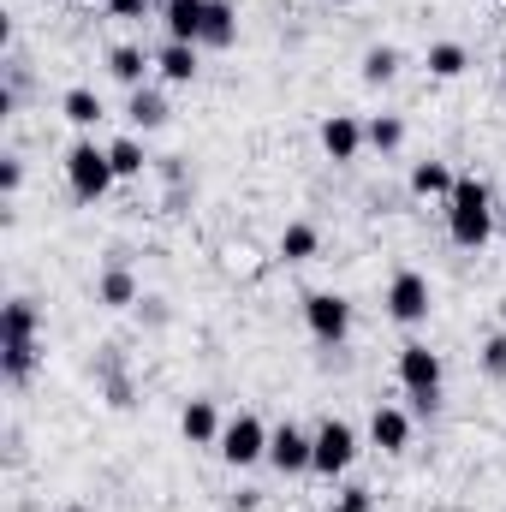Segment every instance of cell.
I'll use <instances>...</instances> for the list:
<instances>
[{
  "instance_id": "obj_2",
  "label": "cell",
  "mask_w": 506,
  "mask_h": 512,
  "mask_svg": "<svg viewBox=\"0 0 506 512\" xmlns=\"http://www.w3.org/2000/svg\"><path fill=\"white\" fill-rule=\"evenodd\" d=\"M114 179H120V173H114L108 149H96L90 137H78V143L66 149V185H72V197H78V203L108 197V185H114Z\"/></svg>"
},
{
  "instance_id": "obj_22",
  "label": "cell",
  "mask_w": 506,
  "mask_h": 512,
  "mask_svg": "<svg viewBox=\"0 0 506 512\" xmlns=\"http://www.w3.org/2000/svg\"><path fill=\"white\" fill-rule=\"evenodd\" d=\"M465 66H471V54H465L459 42H435V48H429V78H459Z\"/></svg>"
},
{
  "instance_id": "obj_1",
  "label": "cell",
  "mask_w": 506,
  "mask_h": 512,
  "mask_svg": "<svg viewBox=\"0 0 506 512\" xmlns=\"http://www.w3.org/2000/svg\"><path fill=\"white\" fill-rule=\"evenodd\" d=\"M495 203H489V185L483 179H471V173H459V185H453V197H447V233H453V245H465V251H483L489 239H495Z\"/></svg>"
},
{
  "instance_id": "obj_6",
  "label": "cell",
  "mask_w": 506,
  "mask_h": 512,
  "mask_svg": "<svg viewBox=\"0 0 506 512\" xmlns=\"http://www.w3.org/2000/svg\"><path fill=\"white\" fill-rule=\"evenodd\" d=\"M268 435H274V429H262L251 411H239V417L221 429V459H227L233 471H245L256 459H268Z\"/></svg>"
},
{
  "instance_id": "obj_31",
  "label": "cell",
  "mask_w": 506,
  "mask_h": 512,
  "mask_svg": "<svg viewBox=\"0 0 506 512\" xmlns=\"http://www.w3.org/2000/svg\"><path fill=\"white\" fill-rule=\"evenodd\" d=\"M501 72H506V42H501Z\"/></svg>"
},
{
  "instance_id": "obj_28",
  "label": "cell",
  "mask_w": 506,
  "mask_h": 512,
  "mask_svg": "<svg viewBox=\"0 0 506 512\" xmlns=\"http://www.w3.org/2000/svg\"><path fill=\"white\" fill-rule=\"evenodd\" d=\"M334 512H376V495H370V489H358V483H352V489H346V495H340V501H334Z\"/></svg>"
},
{
  "instance_id": "obj_27",
  "label": "cell",
  "mask_w": 506,
  "mask_h": 512,
  "mask_svg": "<svg viewBox=\"0 0 506 512\" xmlns=\"http://www.w3.org/2000/svg\"><path fill=\"white\" fill-rule=\"evenodd\" d=\"M483 370H489L495 382H506V334H489V340H483Z\"/></svg>"
},
{
  "instance_id": "obj_3",
  "label": "cell",
  "mask_w": 506,
  "mask_h": 512,
  "mask_svg": "<svg viewBox=\"0 0 506 512\" xmlns=\"http://www.w3.org/2000/svg\"><path fill=\"white\" fill-rule=\"evenodd\" d=\"M441 352H429L423 340H405L399 346V387L417 399V411H435L441 405Z\"/></svg>"
},
{
  "instance_id": "obj_18",
  "label": "cell",
  "mask_w": 506,
  "mask_h": 512,
  "mask_svg": "<svg viewBox=\"0 0 506 512\" xmlns=\"http://www.w3.org/2000/svg\"><path fill=\"white\" fill-rule=\"evenodd\" d=\"M60 114H66L72 126H96V120H102V96L78 84V90H66V96H60Z\"/></svg>"
},
{
  "instance_id": "obj_26",
  "label": "cell",
  "mask_w": 506,
  "mask_h": 512,
  "mask_svg": "<svg viewBox=\"0 0 506 512\" xmlns=\"http://www.w3.org/2000/svg\"><path fill=\"white\" fill-rule=\"evenodd\" d=\"M108 161H114V173H120V179H137V173H143V143H137V137L108 143Z\"/></svg>"
},
{
  "instance_id": "obj_10",
  "label": "cell",
  "mask_w": 506,
  "mask_h": 512,
  "mask_svg": "<svg viewBox=\"0 0 506 512\" xmlns=\"http://www.w3.org/2000/svg\"><path fill=\"white\" fill-rule=\"evenodd\" d=\"M364 143H370V137H364V126H358L352 114H328V120H322V149H328L334 161H358Z\"/></svg>"
},
{
  "instance_id": "obj_17",
  "label": "cell",
  "mask_w": 506,
  "mask_h": 512,
  "mask_svg": "<svg viewBox=\"0 0 506 512\" xmlns=\"http://www.w3.org/2000/svg\"><path fill=\"white\" fill-rule=\"evenodd\" d=\"M126 120H131V126H143V131L167 126V102H161V90H131Z\"/></svg>"
},
{
  "instance_id": "obj_29",
  "label": "cell",
  "mask_w": 506,
  "mask_h": 512,
  "mask_svg": "<svg viewBox=\"0 0 506 512\" xmlns=\"http://www.w3.org/2000/svg\"><path fill=\"white\" fill-rule=\"evenodd\" d=\"M18 185H24V167H18V161H12V155H6V167H0V191H6V197H12V191H18Z\"/></svg>"
},
{
  "instance_id": "obj_4",
  "label": "cell",
  "mask_w": 506,
  "mask_h": 512,
  "mask_svg": "<svg viewBox=\"0 0 506 512\" xmlns=\"http://www.w3.org/2000/svg\"><path fill=\"white\" fill-rule=\"evenodd\" d=\"M310 441H316L310 471H322V477H346V471H352V459H358V429H352L346 417H328Z\"/></svg>"
},
{
  "instance_id": "obj_8",
  "label": "cell",
  "mask_w": 506,
  "mask_h": 512,
  "mask_svg": "<svg viewBox=\"0 0 506 512\" xmlns=\"http://www.w3.org/2000/svg\"><path fill=\"white\" fill-rule=\"evenodd\" d=\"M310 453H316V441H310L304 429H292V423H280V429L268 435V465H274L280 477H298V471H310Z\"/></svg>"
},
{
  "instance_id": "obj_11",
  "label": "cell",
  "mask_w": 506,
  "mask_h": 512,
  "mask_svg": "<svg viewBox=\"0 0 506 512\" xmlns=\"http://www.w3.org/2000/svg\"><path fill=\"white\" fill-rule=\"evenodd\" d=\"M179 429H185V441L191 447H209V441H221V411H215V399H191L185 411H179Z\"/></svg>"
},
{
  "instance_id": "obj_12",
  "label": "cell",
  "mask_w": 506,
  "mask_h": 512,
  "mask_svg": "<svg viewBox=\"0 0 506 512\" xmlns=\"http://www.w3.org/2000/svg\"><path fill=\"white\" fill-rule=\"evenodd\" d=\"M370 441H376L381 453H405V447H411V417H405L399 405H376V417H370Z\"/></svg>"
},
{
  "instance_id": "obj_30",
  "label": "cell",
  "mask_w": 506,
  "mask_h": 512,
  "mask_svg": "<svg viewBox=\"0 0 506 512\" xmlns=\"http://www.w3.org/2000/svg\"><path fill=\"white\" fill-rule=\"evenodd\" d=\"M108 12H114V18H143L149 0H108Z\"/></svg>"
},
{
  "instance_id": "obj_21",
  "label": "cell",
  "mask_w": 506,
  "mask_h": 512,
  "mask_svg": "<svg viewBox=\"0 0 506 512\" xmlns=\"http://www.w3.org/2000/svg\"><path fill=\"white\" fill-rule=\"evenodd\" d=\"M108 72H114L126 90H143V72H149V60H143V48H114V54H108Z\"/></svg>"
},
{
  "instance_id": "obj_24",
  "label": "cell",
  "mask_w": 506,
  "mask_h": 512,
  "mask_svg": "<svg viewBox=\"0 0 506 512\" xmlns=\"http://www.w3.org/2000/svg\"><path fill=\"white\" fill-rule=\"evenodd\" d=\"M364 137H370V149H381V155H393V149L405 143V120H393V114H376V120L364 126Z\"/></svg>"
},
{
  "instance_id": "obj_23",
  "label": "cell",
  "mask_w": 506,
  "mask_h": 512,
  "mask_svg": "<svg viewBox=\"0 0 506 512\" xmlns=\"http://www.w3.org/2000/svg\"><path fill=\"white\" fill-rule=\"evenodd\" d=\"M96 292H102V304H114V310H126V304H137V280H131L126 268H108Z\"/></svg>"
},
{
  "instance_id": "obj_13",
  "label": "cell",
  "mask_w": 506,
  "mask_h": 512,
  "mask_svg": "<svg viewBox=\"0 0 506 512\" xmlns=\"http://www.w3.org/2000/svg\"><path fill=\"white\" fill-rule=\"evenodd\" d=\"M233 42H239V12H233V0H209L203 42H197V48H233Z\"/></svg>"
},
{
  "instance_id": "obj_19",
  "label": "cell",
  "mask_w": 506,
  "mask_h": 512,
  "mask_svg": "<svg viewBox=\"0 0 506 512\" xmlns=\"http://www.w3.org/2000/svg\"><path fill=\"white\" fill-rule=\"evenodd\" d=\"M0 364H6V382H30V370H36V340H6V346H0Z\"/></svg>"
},
{
  "instance_id": "obj_16",
  "label": "cell",
  "mask_w": 506,
  "mask_h": 512,
  "mask_svg": "<svg viewBox=\"0 0 506 512\" xmlns=\"http://www.w3.org/2000/svg\"><path fill=\"white\" fill-rule=\"evenodd\" d=\"M6 340H36V304L30 298H6V310H0V346Z\"/></svg>"
},
{
  "instance_id": "obj_5",
  "label": "cell",
  "mask_w": 506,
  "mask_h": 512,
  "mask_svg": "<svg viewBox=\"0 0 506 512\" xmlns=\"http://www.w3.org/2000/svg\"><path fill=\"white\" fill-rule=\"evenodd\" d=\"M387 316L399 322V328H417V322H429V310H435V298H429V280L417 274V268H399L393 280H387Z\"/></svg>"
},
{
  "instance_id": "obj_32",
  "label": "cell",
  "mask_w": 506,
  "mask_h": 512,
  "mask_svg": "<svg viewBox=\"0 0 506 512\" xmlns=\"http://www.w3.org/2000/svg\"><path fill=\"white\" fill-rule=\"evenodd\" d=\"M501 233H506V209H501Z\"/></svg>"
},
{
  "instance_id": "obj_20",
  "label": "cell",
  "mask_w": 506,
  "mask_h": 512,
  "mask_svg": "<svg viewBox=\"0 0 506 512\" xmlns=\"http://www.w3.org/2000/svg\"><path fill=\"white\" fill-rule=\"evenodd\" d=\"M316 245H322V239H316V227H310V221H292V227L280 233V256H286V262H310Z\"/></svg>"
},
{
  "instance_id": "obj_15",
  "label": "cell",
  "mask_w": 506,
  "mask_h": 512,
  "mask_svg": "<svg viewBox=\"0 0 506 512\" xmlns=\"http://www.w3.org/2000/svg\"><path fill=\"white\" fill-rule=\"evenodd\" d=\"M197 54H203L197 42H167V48L155 54V66H161L167 84H191V78H197Z\"/></svg>"
},
{
  "instance_id": "obj_7",
  "label": "cell",
  "mask_w": 506,
  "mask_h": 512,
  "mask_svg": "<svg viewBox=\"0 0 506 512\" xmlns=\"http://www.w3.org/2000/svg\"><path fill=\"white\" fill-rule=\"evenodd\" d=\"M304 322H310V334H316L322 346H340V340L352 334V304H346L340 292H310V298H304Z\"/></svg>"
},
{
  "instance_id": "obj_9",
  "label": "cell",
  "mask_w": 506,
  "mask_h": 512,
  "mask_svg": "<svg viewBox=\"0 0 506 512\" xmlns=\"http://www.w3.org/2000/svg\"><path fill=\"white\" fill-rule=\"evenodd\" d=\"M203 18H209V0H167L161 6L167 42H203Z\"/></svg>"
},
{
  "instance_id": "obj_25",
  "label": "cell",
  "mask_w": 506,
  "mask_h": 512,
  "mask_svg": "<svg viewBox=\"0 0 506 512\" xmlns=\"http://www.w3.org/2000/svg\"><path fill=\"white\" fill-rule=\"evenodd\" d=\"M393 72H399V48H370L364 54V84H393Z\"/></svg>"
},
{
  "instance_id": "obj_14",
  "label": "cell",
  "mask_w": 506,
  "mask_h": 512,
  "mask_svg": "<svg viewBox=\"0 0 506 512\" xmlns=\"http://www.w3.org/2000/svg\"><path fill=\"white\" fill-rule=\"evenodd\" d=\"M453 185H459V173L447 167V161H417L411 167V197H453Z\"/></svg>"
}]
</instances>
